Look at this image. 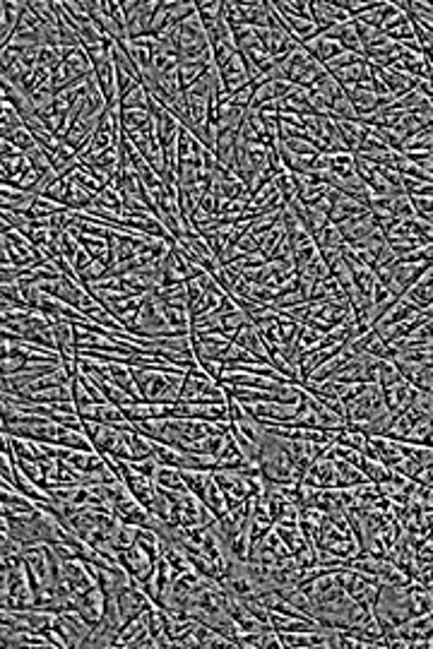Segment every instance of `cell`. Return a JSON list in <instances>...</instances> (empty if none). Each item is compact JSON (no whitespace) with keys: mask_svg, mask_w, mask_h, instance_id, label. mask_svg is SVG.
<instances>
[{"mask_svg":"<svg viewBox=\"0 0 433 649\" xmlns=\"http://www.w3.org/2000/svg\"><path fill=\"white\" fill-rule=\"evenodd\" d=\"M149 101H152V97L145 89V84H135L133 89L123 94L121 106H123V111H133V108H149Z\"/></svg>","mask_w":433,"mask_h":649,"instance_id":"6da1fadb","label":"cell"}]
</instances>
